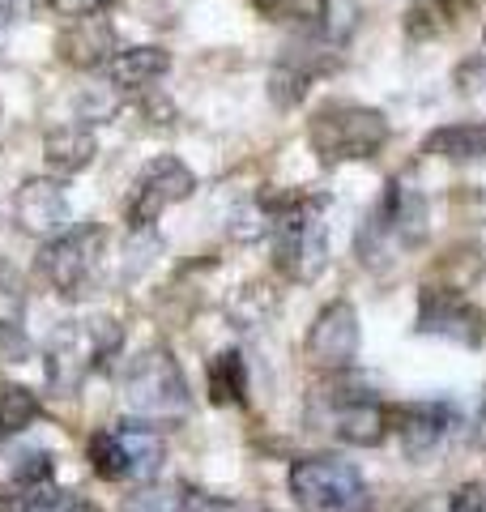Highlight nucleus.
<instances>
[{"mask_svg": "<svg viewBox=\"0 0 486 512\" xmlns=\"http://www.w3.org/2000/svg\"><path fill=\"white\" fill-rule=\"evenodd\" d=\"M393 128H388L384 111L380 107H367V103H324L312 111L307 120V146L320 158L324 167H337V163H367L376 158Z\"/></svg>", "mask_w": 486, "mask_h": 512, "instance_id": "2", "label": "nucleus"}, {"mask_svg": "<svg viewBox=\"0 0 486 512\" xmlns=\"http://www.w3.org/2000/svg\"><path fill=\"white\" fill-rule=\"evenodd\" d=\"M414 333L474 350L486 342V312L469 295H461L457 286H423L418 291Z\"/></svg>", "mask_w": 486, "mask_h": 512, "instance_id": "10", "label": "nucleus"}, {"mask_svg": "<svg viewBox=\"0 0 486 512\" xmlns=\"http://www.w3.org/2000/svg\"><path fill=\"white\" fill-rule=\"evenodd\" d=\"M9 478L13 483H52L56 478V457L47 448H18L9 453Z\"/></svg>", "mask_w": 486, "mask_h": 512, "instance_id": "27", "label": "nucleus"}, {"mask_svg": "<svg viewBox=\"0 0 486 512\" xmlns=\"http://www.w3.org/2000/svg\"><path fill=\"white\" fill-rule=\"evenodd\" d=\"M9 26V0H0V30Z\"/></svg>", "mask_w": 486, "mask_h": 512, "instance_id": "33", "label": "nucleus"}, {"mask_svg": "<svg viewBox=\"0 0 486 512\" xmlns=\"http://www.w3.org/2000/svg\"><path fill=\"white\" fill-rule=\"evenodd\" d=\"M474 440H478V448L486 453V406L478 410V423H474Z\"/></svg>", "mask_w": 486, "mask_h": 512, "instance_id": "32", "label": "nucleus"}, {"mask_svg": "<svg viewBox=\"0 0 486 512\" xmlns=\"http://www.w3.org/2000/svg\"><path fill=\"white\" fill-rule=\"evenodd\" d=\"M60 18H90V13H103V9H111L116 0H47Z\"/></svg>", "mask_w": 486, "mask_h": 512, "instance_id": "31", "label": "nucleus"}, {"mask_svg": "<svg viewBox=\"0 0 486 512\" xmlns=\"http://www.w3.org/2000/svg\"><path fill=\"white\" fill-rule=\"evenodd\" d=\"M43 414V402L26 384H0V436H22L26 427H35Z\"/></svg>", "mask_w": 486, "mask_h": 512, "instance_id": "24", "label": "nucleus"}, {"mask_svg": "<svg viewBox=\"0 0 486 512\" xmlns=\"http://www.w3.org/2000/svg\"><path fill=\"white\" fill-rule=\"evenodd\" d=\"M116 436H120L124 461H128V478H133V483H150V478L162 470V461H167V440L158 436V427L116 423Z\"/></svg>", "mask_w": 486, "mask_h": 512, "instance_id": "20", "label": "nucleus"}, {"mask_svg": "<svg viewBox=\"0 0 486 512\" xmlns=\"http://www.w3.org/2000/svg\"><path fill=\"white\" fill-rule=\"evenodd\" d=\"M124 346V329L111 316H90V320H64L47 342V384L69 397L94 367L116 359Z\"/></svg>", "mask_w": 486, "mask_h": 512, "instance_id": "5", "label": "nucleus"}, {"mask_svg": "<svg viewBox=\"0 0 486 512\" xmlns=\"http://www.w3.org/2000/svg\"><path fill=\"white\" fill-rule=\"evenodd\" d=\"M192 192H197V175H192V167L180 163V158H171V154H158L133 180V192H128V205H124V222L133 231H150L171 205L188 201Z\"/></svg>", "mask_w": 486, "mask_h": 512, "instance_id": "9", "label": "nucleus"}, {"mask_svg": "<svg viewBox=\"0 0 486 512\" xmlns=\"http://www.w3.org/2000/svg\"><path fill=\"white\" fill-rule=\"evenodd\" d=\"M469 13H474V0H414L405 9V39L410 43L440 39L448 30H457Z\"/></svg>", "mask_w": 486, "mask_h": 512, "instance_id": "19", "label": "nucleus"}, {"mask_svg": "<svg viewBox=\"0 0 486 512\" xmlns=\"http://www.w3.org/2000/svg\"><path fill=\"white\" fill-rule=\"evenodd\" d=\"M205 380H209V402L214 406H243L248 402V363H243L239 350H222V355L209 359Z\"/></svg>", "mask_w": 486, "mask_h": 512, "instance_id": "22", "label": "nucleus"}, {"mask_svg": "<svg viewBox=\"0 0 486 512\" xmlns=\"http://www.w3.org/2000/svg\"><path fill=\"white\" fill-rule=\"evenodd\" d=\"M0 512H90L73 491L56 483H0Z\"/></svg>", "mask_w": 486, "mask_h": 512, "instance_id": "21", "label": "nucleus"}, {"mask_svg": "<svg viewBox=\"0 0 486 512\" xmlns=\"http://www.w3.org/2000/svg\"><path fill=\"white\" fill-rule=\"evenodd\" d=\"M26 316V278L9 261H0V333L22 329Z\"/></svg>", "mask_w": 486, "mask_h": 512, "instance_id": "26", "label": "nucleus"}, {"mask_svg": "<svg viewBox=\"0 0 486 512\" xmlns=\"http://www.w3.org/2000/svg\"><path fill=\"white\" fill-rule=\"evenodd\" d=\"M120 512H184V487H141Z\"/></svg>", "mask_w": 486, "mask_h": 512, "instance_id": "28", "label": "nucleus"}, {"mask_svg": "<svg viewBox=\"0 0 486 512\" xmlns=\"http://www.w3.org/2000/svg\"><path fill=\"white\" fill-rule=\"evenodd\" d=\"M423 154L444 158V163H482L486 158V120H457L431 128Z\"/></svg>", "mask_w": 486, "mask_h": 512, "instance_id": "18", "label": "nucleus"}, {"mask_svg": "<svg viewBox=\"0 0 486 512\" xmlns=\"http://www.w3.org/2000/svg\"><path fill=\"white\" fill-rule=\"evenodd\" d=\"M393 436L401 444V453L410 461H431L440 448L448 444V436L461 427L457 410L448 402H405V406H393Z\"/></svg>", "mask_w": 486, "mask_h": 512, "instance_id": "12", "label": "nucleus"}, {"mask_svg": "<svg viewBox=\"0 0 486 512\" xmlns=\"http://www.w3.org/2000/svg\"><path fill=\"white\" fill-rule=\"evenodd\" d=\"M312 423L329 431L333 440L354 448H376L393 436V414L380 406L371 389L363 384H346V372H333V380L316 389L312 397Z\"/></svg>", "mask_w": 486, "mask_h": 512, "instance_id": "6", "label": "nucleus"}, {"mask_svg": "<svg viewBox=\"0 0 486 512\" xmlns=\"http://www.w3.org/2000/svg\"><path fill=\"white\" fill-rule=\"evenodd\" d=\"M261 18L278 26H295L303 35H324L333 18V0H256Z\"/></svg>", "mask_w": 486, "mask_h": 512, "instance_id": "23", "label": "nucleus"}, {"mask_svg": "<svg viewBox=\"0 0 486 512\" xmlns=\"http://www.w3.org/2000/svg\"><path fill=\"white\" fill-rule=\"evenodd\" d=\"M171 73V56H167V47H154V43H145V47H124V52H116L107 60V86L111 90H124V94H133V90H150L154 82H162V77Z\"/></svg>", "mask_w": 486, "mask_h": 512, "instance_id": "16", "label": "nucleus"}, {"mask_svg": "<svg viewBox=\"0 0 486 512\" xmlns=\"http://www.w3.org/2000/svg\"><path fill=\"white\" fill-rule=\"evenodd\" d=\"M423 244H427V197L410 180L393 175V180L384 184L380 205L363 218L354 252H359L363 265L380 269L388 261H397L401 252H414Z\"/></svg>", "mask_w": 486, "mask_h": 512, "instance_id": "1", "label": "nucleus"}, {"mask_svg": "<svg viewBox=\"0 0 486 512\" xmlns=\"http://www.w3.org/2000/svg\"><path fill=\"white\" fill-rule=\"evenodd\" d=\"M13 222H18L22 235H35V239H56L69 231L73 210H69V197H64L60 180H47V175H35L18 188L13 197Z\"/></svg>", "mask_w": 486, "mask_h": 512, "instance_id": "14", "label": "nucleus"}, {"mask_svg": "<svg viewBox=\"0 0 486 512\" xmlns=\"http://www.w3.org/2000/svg\"><path fill=\"white\" fill-rule=\"evenodd\" d=\"M337 47L320 43V35H307L303 47H286L282 60L273 64V77H269V94L273 103H278L282 111L299 107L307 99V90H312V82L320 73H333L337 69Z\"/></svg>", "mask_w": 486, "mask_h": 512, "instance_id": "13", "label": "nucleus"}, {"mask_svg": "<svg viewBox=\"0 0 486 512\" xmlns=\"http://www.w3.org/2000/svg\"><path fill=\"white\" fill-rule=\"evenodd\" d=\"M286 483L303 512H371L367 478L342 457H303Z\"/></svg>", "mask_w": 486, "mask_h": 512, "instance_id": "8", "label": "nucleus"}, {"mask_svg": "<svg viewBox=\"0 0 486 512\" xmlns=\"http://www.w3.org/2000/svg\"><path fill=\"white\" fill-rule=\"evenodd\" d=\"M273 265L290 282H316L329 269V197H307L295 192V201L273 218Z\"/></svg>", "mask_w": 486, "mask_h": 512, "instance_id": "3", "label": "nucleus"}, {"mask_svg": "<svg viewBox=\"0 0 486 512\" xmlns=\"http://www.w3.org/2000/svg\"><path fill=\"white\" fill-rule=\"evenodd\" d=\"M448 512H486V483H461L452 491Z\"/></svg>", "mask_w": 486, "mask_h": 512, "instance_id": "30", "label": "nucleus"}, {"mask_svg": "<svg viewBox=\"0 0 486 512\" xmlns=\"http://www.w3.org/2000/svg\"><path fill=\"white\" fill-rule=\"evenodd\" d=\"M56 52L64 64H73V69H107V60L116 56V26L99 13H90V18H69V26L60 30L56 39Z\"/></svg>", "mask_w": 486, "mask_h": 512, "instance_id": "15", "label": "nucleus"}, {"mask_svg": "<svg viewBox=\"0 0 486 512\" xmlns=\"http://www.w3.org/2000/svg\"><path fill=\"white\" fill-rule=\"evenodd\" d=\"M124 402L141 423H175L188 414V380L167 346L141 350L124 367Z\"/></svg>", "mask_w": 486, "mask_h": 512, "instance_id": "7", "label": "nucleus"}, {"mask_svg": "<svg viewBox=\"0 0 486 512\" xmlns=\"http://www.w3.org/2000/svg\"><path fill=\"white\" fill-rule=\"evenodd\" d=\"M184 512H265V508L222 500V495H205V491H184Z\"/></svg>", "mask_w": 486, "mask_h": 512, "instance_id": "29", "label": "nucleus"}, {"mask_svg": "<svg viewBox=\"0 0 486 512\" xmlns=\"http://www.w3.org/2000/svg\"><path fill=\"white\" fill-rule=\"evenodd\" d=\"M86 453H90V466H94V474L107 478V483H124V478H128V461H124V448H120L116 427L94 431Z\"/></svg>", "mask_w": 486, "mask_h": 512, "instance_id": "25", "label": "nucleus"}, {"mask_svg": "<svg viewBox=\"0 0 486 512\" xmlns=\"http://www.w3.org/2000/svg\"><path fill=\"white\" fill-rule=\"evenodd\" d=\"M107 244L111 235L90 222V227H69L64 235L47 239L39 252V278L52 286L60 299H86L107 282Z\"/></svg>", "mask_w": 486, "mask_h": 512, "instance_id": "4", "label": "nucleus"}, {"mask_svg": "<svg viewBox=\"0 0 486 512\" xmlns=\"http://www.w3.org/2000/svg\"><path fill=\"white\" fill-rule=\"evenodd\" d=\"M359 342H363V329H359V312L354 303L346 299H333L316 312L312 329H307V342H303V355L320 372H350L354 359H359Z\"/></svg>", "mask_w": 486, "mask_h": 512, "instance_id": "11", "label": "nucleus"}, {"mask_svg": "<svg viewBox=\"0 0 486 512\" xmlns=\"http://www.w3.org/2000/svg\"><path fill=\"white\" fill-rule=\"evenodd\" d=\"M99 158V141L86 124H60L43 137V163L56 180H73Z\"/></svg>", "mask_w": 486, "mask_h": 512, "instance_id": "17", "label": "nucleus"}]
</instances>
